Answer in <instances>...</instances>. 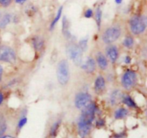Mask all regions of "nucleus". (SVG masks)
<instances>
[{
	"label": "nucleus",
	"mask_w": 147,
	"mask_h": 138,
	"mask_svg": "<svg viewBox=\"0 0 147 138\" xmlns=\"http://www.w3.org/2000/svg\"><path fill=\"white\" fill-rule=\"evenodd\" d=\"M96 112V106L93 103H90L83 109L82 114L78 122V129L80 137H86L90 133Z\"/></svg>",
	"instance_id": "1"
},
{
	"label": "nucleus",
	"mask_w": 147,
	"mask_h": 138,
	"mask_svg": "<svg viewBox=\"0 0 147 138\" xmlns=\"http://www.w3.org/2000/svg\"><path fill=\"white\" fill-rule=\"evenodd\" d=\"M131 31L134 34H140L145 31L146 27V19L145 17L134 16L129 21Z\"/></svg>",
	"instance_id": "2"
},
{
	"label": "nucleus",
	"mask_w": 147,
	"mask_h": 138,
	"mask_svg": "<svg viewBox=\"0 0 147 138\" xmlns=\"http://www.w3.org/2000/svg\"><path fill=\"white\" fill-rule=\"evenodd\" d=\"M57 77L61 85H65L69 80V65L66 60L59 62L57 69Z\"/></svg>",
	"instance_id": "3"
},
{
	"label": "nucleus",
	"mask_w": 147,
	"mask_h": 138,
	"mask_svg": "<svg viewBox=\"0 0 147 138\" xmlns=\"http://www.w3.org/2000/svg\"><path fill=\"white\" fill-rule=\"evenodd\" d=\"M67 54L68 55L69 57L73 60L75 64L77 66L81 65L83 51L78 45L75 44L70 45L67 47Z\"/></svg>",
	"instance_id": "4"
},
{
	"label": "nucleus",
	"mask_w": 147,
	"mask_h": 138,
	"mask_svg": "<svg viewBox=\"0 0 147 138\" xmlns=\"http://www.w3.org/2000/svg\"><path fill=\"white\" fill-rule=\"evenodd\" d=\"M121 35V29L119 27H109L103 34V41L106 44H111L119 39Z\"/></svg>",
	"instance_id": "5"
},
{
	"label": "nucleus",
	"mask_w": 147,
	"mask_h": 138,
	"mask_svg": "<svg viewBox=\"0 0 147 138\" xmlns=\"http://www.w3.org/2000/svg\"><path fill=\"white\" fill-rule=\"evenodd\" d=\"M136 82V74L133 70H127L125 72L121 78L123 87L126 90H130L134 86Z\"/></svg>",
	"instance_id": "6"
},
{
	"label": "nucleus",
	"mask_w": 147,
	"mask_h": 138,
	"mask_svg": "<svg viewBox=\"0 0 147 138\" xmlns=\"http://www.w3.org/2000/svg\"><path fill=\"white\" fill-rule=\"evenodd\" d=\"M0 60L7 63H14L16 61V55L14 50L9 47H0Z\"/></svg>",
	"instance_id": "7"
},
{
	"label": "nucleus",
	"mask_w": 147,
	"mask_h": 138,
	"mask_svg": "<svg viewBox=\"0 0 147 138\" xmlns=\"http://www.w3.org/2000/svg\"><path fill=\"white\" fill-rule=\"evenodd\" d=\"M90 101H91V96L89 93H86V92H81L76 95V99H75V104L78 109H83L90 103Z\"/></svg>",
	"instance_id": "8"
},
{
	"label": "nucleus",
	"mask_w": 147,
	"mask_h": 138,
	"mask_svg": "<svg viewBox=\"0 0 147 138\" xmlns=\"http://www.w3.org/2000/svg\"><path fill=\"white\" fill-rule=\"evenodd\" d=\"M106 55L111 63H115L119 57V50L115 45H110L106 50Z\"/></svg>",
	"instance_id": "9"
},
{
	"label": "nucleus",
	"mask_w": 147,
	"mask_h": 138,
	"mask_svg": "<svg viewBox=\"0 0 147 138\" xmlns=\"http://www.w3.org/2000/svg\"><path fill=\"white\" fill-rule=\"evenodd\" d=\"M106 88V81L102 76H98L95 80L94 89L98 94H102Z\"/></svg>",
	"instance_id": "10"
},
{
	"label": "nucleus",
	"mask_w": 147,
	"mask_h": 138,
	"mask_svg": "<svg viewBox=\"0 0 147 138\" xmlns=\"http://www.w3.org/2000/svg\"><path fill=\"white\" fill-rule=\"evenodd\" d=\"M96 61L94 60V59L92 58V57H88L82 68L87 73H91L94 72V70H96Z\"/></svg>",
	"instance_id": "11"
},
{
	"label": "nucleus",
	"mask_w": 147,
	"mask_h": 138,
	"mask_svg": "<svg viewBox=\"0 0 147 138\" xmlns=\"http://www.w3.org/2000/svg\"><path fill=\"white\" fill-rule=\"evenodd\" d=\"M96 61L100 68L105 70L108 66V60L106 56L102 53L99 52L96 55Z\"/></svg>",
	"instance_id": "12"
},
{
	"label": "nucleus",
	"mask_w": 147,
	"mask_h": 138,
	"mask_svg": "<svg viewBox=\"0 0 147 138\" xmlns=\"http://www.w3.org/2000/svg\"><path fill=\"white\" fill-rule=\"evenodd\" d=\"M122 99H123V96H122L120 91L116 90L112 93L111 96V103L112 105H115Z\"/></svg>",
	"instance_id": "13"
},
{
	"label": "nucleus",
	"mask_w": 147,
	"mask_h": 138,
	"mask_svg": "<svg viewBox=\"0 0 147 138\" xmlns=\"http://www.w3.org/2000/svg\"><path fill=\"white\" fill-rule=\"evenodd\" d=\"M128 114V111L124 108H119L116 111L114 114V116L116 119H123L126 117Z\"/></svg>",
	"instance_id": "14"
},
{
	"label": "nucleus",
	"mask_w": 147,
	"mask_h": 138,
	"mask_svg": "<svg viewBox=\"0 0 147 138\" xmlns=\"http://www.w3.org/2000/svg\"><path fill=\"white\" fill-rule=\"evenodd\" d=\"M63 33L67 37H70V32L69 30V24L65 17H63Z\"/></svg>",
	"instance_id": "15"
},
{
	"label": "nucleus",
	"mask_w": 147,
	"mask_h": 138,
	"mask_svg": "<svg viewBox=\"0 0 147 138\" xmlns=\"http://www.w3.org/2000/svg\"><path fill=\"white\" fill-rule=\"evenodd\" d=\"M33 45H34V48L37 50H40L43 47L44 45V42H43L42 39L40 38V37H35L32 40Z\"/></svg>",
	"instance_id": "16"
},
{
	"label": "nucleus",
	"mask_w": 147,
	"mask_h": 138,
	"mask_svg": "<svg viewBox=\"0 0 147 138\" xmlns=\"http://www.w3.org/2000/svg\"><path fill=\"white\" fill-rule=\"evenodd\" d=\"M123 102L125 103V104L127 105L128 106H130V107L135 108L136 106V103H135L134 101L130 97V96H125V97H123Z\"/></svg>",
	"instance_id": "17"
},
{
	"label": "nucleus",
	"mask_w": 147,
	"mask_h": 138,
	"mask_svg": "<svg viewBox=\"0 0 147 138\" xmlns=\"http://www.w3.org/2000/svg\"><path fill=\"white\" fill-rule=\"evenodd\" d=\"M60 122L58 121V122H56L53 124V125L52 126L51 129H50V136L52 137H54L57 134V130H58L59 127H60Z\"/></svg>",
	"instance_id": "18"
},
{
	"label": "nucleus",
	"mask_w": 147,
	"mask_h": 138,
	"mask_svg": "<svg viewBox=\"0 0 147 138\" xmlns=\"http://www.w3.org/2000/svg\"><path fill=\"white\" fill-rule=\"evenodd\" d=\"M134 43V40L131 37L129 36V37H126V38L123 40V44L125 47H128V48H131V47H133Z\"/></svg>",
	"instance_id": "19"
},
{
	"label": "nucleus",
	"mask_w": 147,
	"mask_h": 138,
	"mask_svg": "<svg viewBox=\"0 0 147 138\" xmlns=\"http://www.w3.org/2000/svg\"><path fill=\"white\" fill-rule=\"evenodd\" d=\"M62 12H63V7H60V8H59L58 11H57V15H56V17H55V19L53 20V21L52 22V24H51V25H50V29H53V27H55V25L56 24V23L59 21L60 17H61Z\"/></svg>",
	"instance_id": "20"
},
{
	"label": "nucleus",
	"mask_w": 147,
	"mask_h": 138,
	"mask_svg": "<svg viewBox=\"0 0 147 138\" xmlns=\"http://www.w3.org/2000/svg\"><path fill=\"white\" fill-rule=\"evenodd\" d=\"M10 22V15L9 14H5L1 19V22H0V27L1 28H4L7 24L9 23Z\"/></svg>",
	"instance_id": "21"
},
{
	"label": "nucleus",
	"mask_w": 147,
	"mask_h": 138,
	"mask_svg": "<svg viewBox=\"0 0 147 138\" xmlns=\"http://www.w3.org/2000/svg\"><path fill=\"white\" fill-rule=\"evenodd\" d=\"M101 17H102V11L100 7H98L96 11V21L97 22L98 27H100V23H101Z\"/></svg>",
	"instance_id": "22"
},
{
	"label": "nucleus",
	"mask_w": 147,
	"mask_h": 138,
	"mask_svg": "<svg viewBox=\"0 0 147 138\" xmlns=\"http://www.w3.org/2000/svg\"><path fill=\"white\" fill-rule=\"evenodd\" d=\"M79 47L82 50V51H85L86 50L88 47V39H83L80 40L79 43Z\"/></svg>",
	"instance_id": "23"
},
{
	"label": "nucleus",
	"mask_w": 147,
	"mask_h": 138,
	"mask_svg": "<svg viewBox=\"0 0 147 138\" xmlns=\"http://www.w3.org/2000/svg\"><path fill=\"white\" fill-rule=\"evenodd\" d=\"M7 129V125L4 122H0V137L3 135Z\"/></svg>",
	"instance_id": "24"
},
{
	"label": "nucleus",
	"mask_w": 147,
	"mask_h": 138,
	"mask_svg": "<svg viewBox=\"0 0 147 138\" xmlns=\"http://www.w3.org/2000/svg\"><path fill=\"white\" fill-rule=\"evenodd\" d=\"M27 119L26 117H23L21 119H20V121H19L18 122V128L19 129H22V128L23 127V126H24V125L27 124Z\"/></svg>",
	"instance_id": "25"
},
{
	"label": "nucleus",
	"mask_w": 147,
	"mask_h": 138,
	"mask_svg": "<svg viewBox=\"0 0 147 138\" xmlns=\"http://www.w3.org/2000/svg\"><path fill=\"white\" fill-rule=\"evenodd\" d=\"M93 12L91 9H88L85 12V17L86 18H90V17H93Z\"/></svg>",
	"instance_id": "26"
},
{
	"label": "nucleus",
	"mask_w": 147,
	"mask_h": 138,
	"mask_svg": "<svg viewBox=\"0 0 147 138\" xmlns=\"http://www.w3.org/2000/svg\"><path fill=\"white\" fill-rule=\"evenodd\" d=\"M11 2V0H0V5L2 7H7Z\"/></svg>",
	"instance_id": "27"
},
{
	"label": "nucleus",
	"mask_w": 147,
	"mask_h": 138,
	"mask_svg": "<svg viewBox=\"0 0 147 138\" xmlns=\"http://www.w3.org/2000/svg\"><path fill=\"white\" fill-rule=\"evenodd\" d=\"M126 137V135L125 132H122V133L116 134L113 137V138H125Z\"/></svg>",
	"instance_id": "28"
},
{
	"label": "nucleus",
	"mask_w": 147,
	"mask_h": 138,
	"mask_svg": "<svg viewBox=\"0 0 147 138\" xmlns=\"http://www.w3.org/2000/svg\"><path fill=\"white\" fill-rule=\"evenodd\" d=\"M104 121L103 120V119H99V120L97 121V122H96V125H97V126H98V127H101V126H103V125H104Z\"/></svg>",
	"instance_id": "29"
},
{
	"label": "nucleus",
	"mask_w": 147,
	"mask_h": 138,
	"mask_svg": "<svg viewBox=\"0 0 147 138\" xmlns=\"http://www.w3.org/2000/svg\"><path fill=\"white\" fill-rule=\"evenodd\" d=\"M131 57H129V56H126V57H125V60H124V61H125V63H127V64H129V63H131Z\"/></svg>",
	"instance_id": "30"
},
{
	"label": "nucleus",
	"mask_w": 147,
	"mask_h": 138,
	"mask_svg": "<svg viewBox=\"0 0 147 138\" xmlns=\"http://www.w3.org/2000/svg\"><path fill=\"white\" fill-rule=\"evenodd\" d=\"M2 73H3V68L2 66L0 65V82L1 80V77H2Z\"/></svg>",
	"instance_id": "31"
},
{
	"label": "nucleus",
	"mask_w": 147,
	"mask_h": 138,
	"mask_svg": "<svg viewBox=\"0 0 147 138\" xmlns=\"http://www.w3.org/2000/svg\"><path fill=\"white\" fill-rule=\"evenodd\" d=\"M26 0H15V2L17 3V4H22Z\"/></svg>",
	"instance_id": "32"
},
{
	"label": "nucleus",
	"mask_w": 147,
	"mask_h": 138,
	"mask_svg": "<svg viewBox=\"0 0 147 138\" xmlns=\"http://www.w3.org/2000/svg\"><path fill=\"white\" fill-rule=\"evenodd\" d=\"M3 99H4V97H3V95H2V93H1V92H0V104H1V103H2Z\"/></svg>",
	"instance_id": "33"
},
{
	"label": "nucleus",
	"mask_w": 147,
	"mask_h": 138,
	"mask_svg": "<svg viewBox=\"0 0 147 138\" xmlns=\"http://www.w3.org/2000/svg\"><path fill=\"white\" fill-rule=\"evenodd\" d=\"M122 1H123V0H115V1H116V4H121V3L122 2Z\"/></svg>",
	"instance_id": "34"
},
{
	"label": "nucleus",
	"mask_w": 147,
	"mask_h": 138,
	"mask_svg": "<svg viewBox=\"0 0 147 138\" xmlns=\"http://www.w3.org/2000/svg\"><path fill=\"white\" fill-rule=\"evenodd\" d=\"M0 138H14V137H11V136H4V137H1Z\"/></svg>",
	"instance_id": "35"
}]
</instances>
